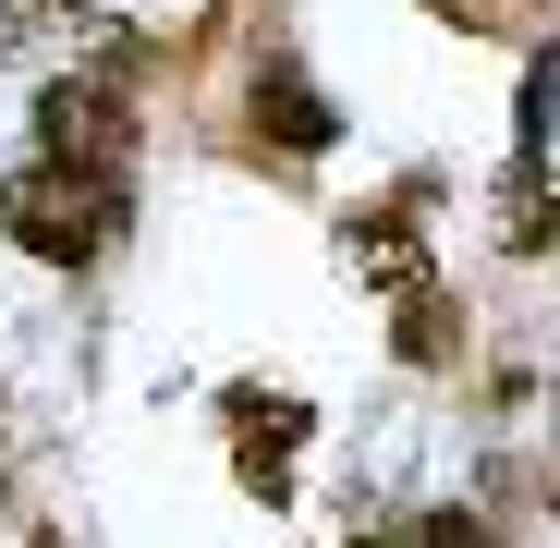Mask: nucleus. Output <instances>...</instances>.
I'll return each mask as SVG.
<instances>
[{
	"label": "nucleus",
	"instance_id": "f257e3e1",
	"mask_svg": "<svg viewBox=\"0 0 560 548\" xmlns=\"http://www.w3.org/2000/svg\"><path fill=\"white\" fill-rule=\"evenodd\" d=\"M0 232H13L25 256H49V268H85V256L122 232V196H110L98 171L49 159V171H13V183H0Z\"/></svg>",
	"mask_w": 560,
	"mask_h": 548
},
{
	"label": "nucleus",
	"instance_id": "f03ea898",
	"mask_svg": "<svg viewBox=\"0 0 560 548\" xmlns=\"http://www.w3.org/2000/svg\"><path fill=\"white\" fill-rule=\"evenodd\" d=\"M232 451H244V488H293V439H305V403H280V390H232Z\"/></svg>",
	"mask_w": 560,
	"mask_h": 548
},
{
	"label": "nucleus",
	"instance_id": "7ed1b4c3",
	"mask_svg": "<svg viewBox=\"0 0 560 548\" xmlns=\"http://www.w3.org/2000/svg\"><path fill=\"white\" fill-rule=\"evenodd\" d=\"M37 135H49V159H110V147H122V85H98V73H85V85H49V98H37Z\"/></svg>",
	"mask_w": 560,
	"mask_h": 548
},
{
	"label": "nucleus",
	"instance_id": "20e7f679",
	"mask_svg": "<svg viewBox=\"0 0 560 548\" xmlns=\"http://www.w3.org/2000/svg\"><path fill=\"white\" fill-rule=\"evenodd\" d=\"M353 268L378 293H427V244L402 232V208H378V220H353Z\"/></svg>",
	"mask_w": 560,
	"mask_h": 548
},
{
	"label": "nucleus",
	"instance_id": "39448f33",
	"mask_svg": "<svg viewBox=\"0 0 560 548\" xmlns=\"http://www.w3.org/2000/svg\"><path fill=\"white\" fill-rule=\"evenodd\" d=\"M500 244H512V256H548V244H560V183H548V171H512V183H500Z\"/></svg>",
	"mask_w": 560,
	"mask_h": 548
},
{
	"label": "nucleus",
	"instance_id": "423d86ee",
	"mask_svg": "<svg viewBox=\"0 0 560 548\" xmlns=\"http://www.w3.org/2000/svg\"><path fill=\"white\" fill-rule=\"evenodd\" d=\"M256 123H280V147H293V159H317V147H329V110L305 98L293 73H268V85H256Z\"/></svg>",
	"mask_w": 560,
	"mask_h": 548
},
{
	"label": "nucleus",
	"instance_id": "0eeeda50",
	"mask_svg": "<svg viewBox=\"0 0 560 548\" xmlns=\"http://www.w3.org/2000/svg\"><path fill=\"white\" fill-rule=\"evenodd\" d=\"M402 353H415V365L451 353V305H439V293H402Z\"/></svg>",
	"mask_w": 560,
	"mask_h": 548
},
{
	"label": "nucleus",
	"instance_id": "6e6552de",
	"mask_svg": "<svg viewBox=\"0 0 560 548\" xmlns=\"http://www.w3.org/2000/svg\"><path fill=\"white\" fill-rule=\"evenodd\" d=\"M61 13H85V0H13V37H37V25H61Z\"/></svg>",
	"mask_w": 560,
	"mask_h": 548
},
{
	"label": "nucleus",
	"instance_id": "1a4fd4ad",
	"mask_svg": "<svg viewBox=\"0 0 560 548\" xmlns=\"http://www.w3.org/2000/svg\"><path fill=\"white\" fill-rule=\"evenodd\" d=\"M427 548H488V536H476V512H439V524H427Z\"/></svg>",
	"mask_w": 560,
	"mask_h": 548
}]
</instances>
